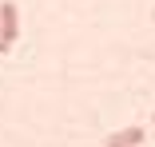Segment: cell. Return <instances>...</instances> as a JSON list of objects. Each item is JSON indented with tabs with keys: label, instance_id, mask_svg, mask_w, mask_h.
Returning a JSON list of instances; mask_svg holds the SVG:
<instances>
[{
	"label": "cell",
	"instance_id": "cell-2",
	"mask_svg": "<svg viewBox=\"0 0 155 147\" xmlns=\"http://www.w3.org/2000/svg\"><path fill=\"white\" fill-rule=\"evenodd\" d=\"M143 143V127H123V131H111L104 147H139Z\"/></svg>",
	"mask_w": 155,
	"mask_h": 147
},
{
	"label": "cell",
	"instance_id": "cell-3",
	"mask_svg": "<svg viewBox=\"0 0 155 147\" xmlns=\"http://www.w3.org/2000/svg\"><path fill=\"white\" fill-rule=\"evenodd\" d=\"M8 48H12V44H4V40H0V56H4V52H8Z\"/></svg>",
	"mask_w": 155,
	"mask_h": 147
},
{
	"label": "cell",
	"instance_id": "cell-1",
	"mask_svg": "<svg viewBox=\"0 0 155 147\" xmlns=\"http://www.w3.org/2000/svg\"><path fill=\"white\" fill-rule=\"evenodd\" d=\"M16 36H20V8L12 0H4V4H0V40L12 44Z\"/></svg>",
	"mask_w": 155,
	"mask_h": 147
}]
</instances>
